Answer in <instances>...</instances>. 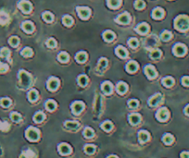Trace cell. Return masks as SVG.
Listing matches in <instances>:
<instances>
[{
  "instance_id": "6da1fadb",
  "label": "cell",
  "mask_w": 189,
  "mask_h": 158,
  "mask_svg": "<svg viewBox=\"0 0 189 158\" xmlns=\"http://www.w3.org/2000/svg\"><path fill=\"white\" fill-rule=\"evenodd\" d=\"M174 26L178 30L185 32L189 29V18L185 15L178 16L174 21Z\"/></svg>"
},
{
  "instance_id": "7a4b0ae2",
  "label": "cell",
  "mask_w": 189,
  "mask_h": 158,
  "mask_svg": "<svg viewBox=\"0 0 189 158\" xmlns=\"http://www.w3.org/2000/svg\"><path fill=\"white\" fill-rule=\"evenodd\" d=\"M19 77H20V82L23 88H27L31 85L32 80H31V76L27 72H25V71H23V70L20 71Z\"/></svg>"
},
{
  "instance_id": "3957f363",
  "label": "cell",
  "mask_w": 189,
  "mask_h": 158,
  "mask_svg": "<svg viewBox=\"0 0 189 158\" xmlns=\"http://www.w3.org/2000/svg\"><path fill=\"white\" fill-rule=\"evenodd\" d=\"M26 137L30 140V141H37L38 138H39V131L38 130L33 128V127H31L29 128L27 130H26Z\"/></svg>"
},
{
  "instance_id": "277c9868",
  "label": "cell",
  "mask_w": 189,
  "mask_h": 158,
  "mask_svg": "<svg viewBox=\"0 0 189 158\" xmlns=\"http://www.w3.org/2000/svg\"><path fill=\"white\" fill-rule=\"evenodd\" d=\"M186 52V47L182 44H175L174 47H173V54L175 55H178V57H181V55H183Z\"/></svg>"
},
{
  "instance_id": "5b68a950",
  "label": "cell",
  "mask_w": 189,
  "mask_h": 158,
  "mask_svg": "<svg viewBox=\"0 0 189 158\" xmlns=\"http://www.w3.org/2000/svg\"><path fill=\"white\" fill-rule=\"evenodd\" d=\"M19 8L22 9L23 13H29L32 10V5L30 2L26 1V0H22L19 3Z\"/></svg>"
},
{
  "instance_id": "8992f818",
  "label": "cell",
  "mask_w": 189,
  "mask_h": 158,
  "mask_svg": "<svg viewBox=\"0 0 189 158\" xmlns=\"http://www.w3.org/2000/svg\"><path fill=\"white\" fill-rule=\"evenodd\" d=\"M77 12L78 15L81 19H86L89 16H90V9L88 8H84V7H81V8H77Z\"/></svg>"
},
{
  "instance_id": "52a82bcc",
  "label": "cell",
  "mask_w": 189,
  "mask_h": 158,
  "mask_svg": "<svg viewBox=\"0 0 189 158\" xmlns=\"http://www.w3.org/2000/svg\"><path fill=\"white\" fill-rule=\"evenodd\" d=\"M156 116L160 121H165L168 119V116H169V112H168L166 108H161L157 112Z\"/></svg>"
},
{
  "instance_id": "ba28073f",
  "label": "cell",
  "mask_w": 189,
  "mask_h": 158,
  "mask_svg": "<svg viewBox=\"0 0 189 158\" xmlns=\"http://www.w3.org/2000/svg\"><path fill=\"white\" fill-rule=\"evenodd\" d=\"M117 21L121 24H127L130 21V15L128 13H122L117 18Z\"/></svg>"
},
{
  "instance_id": "9c48e42d",
  "label": "cell",
  "mask_w": 189,
  "mask_h": 158,
  "mask_svg": "<svg viewBox=\"0 0 189 158\" xmlns=\"http://www.w3.org/2000/svg\"><path fill=\"white\" fill-rule=\"evenodd\" d=\"M145 73L146 75L149 77V79H152V78H155L157 76V72L155 69L152 67V66H146L145 68Z\"/></svg>"
},
{
  "instance_id": "30bf717a",
  "label": "cell",
  "mask_w": 189,
  "mask_h": 158,
  "mask_svg": "<svg viewBox=\"0 0 189 158\" xmlns=\"http://www.w3.org/2000/svg\"><path fill=\"white\" fill-rule=\"evenodd\" d=\"M47 86L48 89L51 91H55L59 87V80L56 78H51L49 79V80L47 81Z\"/></svg>"
},
{
  "instance_id": "8fae6325",
  "label": "cell",
  "mask_w": 189,
  "mask_h": 158,
  "mask_svg": "<svg viewBox=\"0 0 189 158\" xmlns=\"http://www.w3.org/2000/svg\"><path fill=\"white\" fill-rule=\"evenodd\" d=\"M84 104L82 102H75V103L73 105L71 108H73V111L74 114H79L80 112L84 109Z\"/></svg>"
},
{
  "instance_id": "7c38bea8",
  "label": "cell",
  "mask_w": 189,
  "mask_h": 158,
  "mask_svg": "<svg viewBox=\"0 0 189 158\" xmlns=\"http://www.w3.org/2000/svg\"><path fill=\"white\" fill-rule=\"evenodd\" d=\"M161 100H162L161 94H155L154 96H152V97L150 98V100H149V105H152V106H155V105H157L158 104H159Z\"/></svg>"
},
{
  "instance_id": "4fadbf2b",
  "label": "cell",
  "mask_w": 189,
  "mask_h": 158,
  "mask_svg": "<svg viewBox=\"0 0 189 158\" xmlns=\"http://www.w3.org/2000/svg\"><path fill=\"white\" fill-rule=\"evenodd\" d=\"M59 151L61 155H69L70 152V147L66 143H61L59 146Z\"/></svg>"
},
{
  "instance_id": "5bb4252c",
  "label": "cell",
  "mask_w": 189,
  "mask_h": 158,
  "mask_svg": "<svg viewBox=\"0 0 189 158\" xmlns=\"http://www.w3.org/2000/svg\"><path fill=\"white\" fill-rule=\"evenodd\" d=\"M163 15H164V11H163V9H161L160 8H157L153 10L152 12V17L156 19H160L163 17Z\"/></svg>"
},
{
  "instance_id": "9a60e30c",
  "label": "cell",
  "mask_w": 189,
  "mask_h": 158,
  "mask_svg": "<svg viewBox=\"0 0 189 158\" xmlns=\"http://www.w3.org/2000/svg\"><path fill=\"white\" fill-rule=\"evenodd\" d=\"M137 69H138V65H137V63L135 62V61H130V62L127 64V66H126L127 71H129V72H131V73L136 71Z\"/></svg>"
},
{
  "instance_id": "2e32d148",
  "label": "cell",
  "mask_w": 189,
  "mask_h": 158,
  "mask_svg": "<svg viewBox=\"0 0 189 158\" xmlns=\"http://www.w3.org/2000/svg\"><path fill=\"white\" fill-rule=\"evenodd\" d=\"M22 27V29L25 30V32L28 33H32L33 30V29H34L33 24L31 22V21H25V22H23Z\"/></svg>"
},
{
  "instance_id": "e0dca14e",
  "label": "cell",
  "mask_w": 189,
  "mask_h": 158,
  "mask_svg": "<svg viewBox=\"0 0 189 158\" xmlns=\"http://www.w3.org/2000/svg\"><path fill=\"white\" fill-rule=\"evenodd\" d=\"M116 54L118 55L120 58H125L127 57V55H128L126 49L123 48L122 46H118V47L116 48Z\"/></svg>"
},
{
  "instance_id": "ac0fdd59",
  "label": "cell",
  "mask_w": 189,
  "mask_h": 158,
  "mask_svg": "<svg viewBox=\"0 0 189 158\" xmlns=\"http://www.w3.org/2000/svg\"><path fill=\"white\" fill-rule=\"evenodd\" d=\"M136 30H137V33H139L141 34H145L146 33L147 30H149V25L146 23H141L137 26Z\"/></svg>"
},
{
  "instance_id": "d6986e66",
  "label": "cell",
  "mask_w": 189,
  "mask_h": 158,
  "mask_svg": "<svg viewBox=\"0 0 189 158\" xmlns=\"http://www.w3.org/2000/svg\"><path fill=\"white\" fill-rule=\"evenodd\" d=\"M103 37L107 42H111V41L114 39L115 34L112 33L111 30H106V32L103 33Z\"/></svg>"
},
{
  "instance_id": "ffe728a7",
  "label": "cell",
  "mask_w": 189,
  "mask_h": 158,
  "mask_svg": "<svg viewBox=\"0 0 189 158\" xmlns=\"http://www.w3.org/2000/svg\"><path fill=\"white\" fill-rule=\"evenodd\" d=\"M129 121L131 124L136 125L140 121V116H138L137 114H132L129 116Z\"/></svg>"
},
{
  "instance_id": "44dd1931",
  "label": "cell",
  "mask_w": 189,
  "mask_h": 158,
  "mask_svg": "<svg viewBox=\"0 0 189 158\" xmlns=\"http://www.w3.org/2000/svg\"><path fill=\"white\" fill-rule=\"evenodd\" d=\"M102 90H103V91H104L105 94H110L111 91H112V85H111V83L108 82V81L104 82L103 85H102Z\"/></svg>"
},
{
  "instance_id": "7402d4cb",
  "label": "cell",
  "mask_w": 189,
  "mask_h": 158,
  "mask_svg": "<svg viewBox=\"0 0 189 158\" xmlns=\"http://www.w3.org/2000/svg\"><path fill=\"white\" fill-rule=\"evenodd\" d=\"M138 137H139V141H140L141 142H145V141H146L147 140H149V133H147L146 131L142 130V131L139 132Z\"/></svg>"
},
{
  "instance_id": "603a6c76",
  "label": "cell",
  "mask_w": 189,
  "mask_h": 158,
  "mask_svg": "<svg viewBox=\"0 0 189 158\" xmlns=\"http://www.w3.org/2000/svg\"><path fill=\"white\" fill-rule=\"evenodd\" d=\"M117 91L119 94H124L127 91V85L124 82H119L117 85Z\"/></svg>"
},
{
  "instance_id": "cb8c5ba5",
  "label": "cell",
  "mask_w": 189,
  "mask_h": 158,
  "mask_svg": "<svg viewBox=\"0 0 189 158\" xmlns=\"http://www.w3.org/2000/svg\"><path fill=\"white\" fill-rule=\"evenodd\" d=\"M86 58H87V55H86V54L84 52H80L76 55V60H77L79 63L84 62V61L86 60Z\"/></svg>"
},
{
  "instance_id": "d4e9b609",
  "label": "cell",
  "mask_w": 189,
  "mask_h": 158,
  "mask_svg": "<svg viewBox=\"0 0 189 158\" xmlns=\"http://www.w3.org/2000/svg\"><path fill=\"white\" fill-rule=\"evenodd\" d=\"M121 0H108V5L111 8H117L121 5Z\"/></svg>"
},
{
  "instance_id": "484cf974",
  "label": "cell",
  "mask_w": 189,
  "mask_h": 158,
  "mask_svg": "<svg viewBox=\"0 0 189 158\" xmlns=\"http://www.w3.org/2000/svg\"><path fill=\"white\" fill-rule=\"evenodd\" d=\"M173 79L172 77H166L162 80V84L166 86V87H171L172 85H173Z\"/></svg>"
},
{
  "instance_id": "4316f807",
  "label": "cell",
  "mask_w": 189,
  "mask_h": 158,
  "mask_svg": "<svg viewBox=\"0 0 189 158\" xmlns=\"http://www.w3.org/2000/svg\"><path fill=\"white\" fill-rule=\"evenodd\" d=\"M38 97V93L35 90H32V91H30V93L28 94V98L31 102H34L35 100L37 99Z\"/></svg>"
},
{
  "instance_id": "83f0119b",
  "label": "cell",
  "mask_w": 189,
  "mask_h": 158,
  "mask_svg": "<svg viewBox=\"0 0 189 158\" xmlns=\"http://www.w3.org/2000/svg\"><path fill=\"white\" fill-rule=\"evenodd\" d=\"M45 107L49 111H53L56 108V103L53 100H48L45 104Z\"/></svg>"
},
{
  "instance_id": "f1b7e54d",
  "label": "cell",
  "mask_w": 189,
  "mask_h": 158,
  "mask_svg": "<svg viewBox=\"0 0 189 158\" xmlns=\"http://www.w3.org/2000/svg\"><path fill=\"white\" fill-rule=\"evenodd\" d=\"M87 77H86L85 75H81L78 77V82L81 86H85L86 83H87Z\"/></svg>"
},
{
  "instance_id": "f546056e",
  "label": "cell",
  "mask_w": 189,
  "mask_h": 158,
  "mask_svg": "<svg viewBox=\"0 0 189 158\" xmlns=\"http://www.w3.org/2000/svg\"><path fill=\"white\" fill-rule=\"evenodd\" d=\"M44 119H45V115L42 113V112H38V113H36L33 116V120L35 122H38V123L41 121H43Z\"/></svg>"
},
{
  "instance_id": "4dcf8cb0",
  "label": "cell",
  "mask_w": 189,
  "mask_h": 158,
  "mask_svg": "<svg viewBox=\"0 0 189 158\" xmlns=\"http://www.w3.org/2000/svg\"><path fill=\"white\" fill-rule=\"evenodd\" d=\"M62 21H63V23L66 25V26H70L71 24H73V18L71 17H70V16H64L63 17V19H62Z\"/></svg>"
},
{
  "instance_id": "1f68e13d",
  "label": "cell",
  "mask_w": 189,
  "mask_h": 158,
  "mask_svg": "<svg viewBox=\"0 0 189 158\" xmlns=\"http://www.w3.org/2000/svg\"><path fill=\"white\" fill-rule=\"evenodd\" d=\"M163 141H164V143L166 144H171L172 142L173 141V137L171 135V134H165L163 136Z\"/></svg>"
},
{
  "instance_id": "d6a6232c",
  "label": "cell",
  "mask_w": 189,
  "mask_h": 158,
  "mask_svg": "<svg viewBox=\"0 0 189 158\" xmlns=\"http://www.w3.org/2000/svg\"><path fill=\"white\" fill-rule=\"evenodd\" d=\"M58 58H59V61H61V62H67V61L69 60V55H68L67 53L62 52V53H60L59 55Z\"/></svg>"
},
{
  "instance_id": "836d02e7",
  "label": "cell",
  "mask_w": 189,
  "mask_h": 158,
  "mask_svg": "<svg viewBox=\"0 0 189 158\" xmlns=\"http://www.w3.org/2000/svg\"><path fill=\"white\" fill-rule=\"evenodd\" d=\"M78 122L76 121H67L65 123V126L69 129H76L78 127Z\"/></svg>"
},
{
  "instance_id": "e575fe53",
  "label": "cell",
  "mask_w": 189,
  "mask_h": 158,
  "mask_svg": "<svg viewBox=\"0 0 189 158\" xmlns=\"http://www.w3.org/2000/svg\"><path fill=\"white\" fill-rule=\"evenodd\" d=\"M32 55H33L32 49L29 48V47H25V48L22 51V55H23V57H25V58L31 57Z\"/></svg>"
},
{
  "instance_id": "d590c367",
  "label": "cell",
  "mask_w": 189,
  "mask_h": 158,
  "mask_svg": "<svg viewBox=\"0 0 189 158\" xmlns=\"http://www.w3.org/2000/svg\"><path fill=\"white\" fill-rule=\"evenodd\" d=\"M43 19L45 20L47 22H51L53 20V15L50 12H45L43 14Z\"/></svg>"
},
{
  "instance_id": "8d00e7d4",
  "label": "cell",
  "mask_w": 189,
  "mask_h": 158,
  "mask_svg": "<svg viewBox=\"0 0 189 158\" xmlns=\"http://www.w3.org/2000/svg\"><path fill=\"white\" fill-rule=\"evenodd\" d=\"M8 20V16L7 13L5 12H0V23L5 24Z\"/></svg>"
},
{
  "instance_id": "74e56055",
  "label": "cell",
  "mask_w": 189,
  "mask_h": 158,
  "mask_svg": "<svg viewBox=\"0 0 189 158\" xmlns=\"http://www.w3.org/2000/svg\"><path fill=\"white\" fill-rule=\"evenodd\" d=\"M172 37V33L170 32H168V30H164L162 33H161V39L163 41H168L170 40Z\"/></svg>"
},
{
  "instance_id": "f35d334b",
  "label": "cell",
  "mask_w": 189,
  "mask_h": 158,
  "mask_svg": "<svg viewBox=\"0 0 189 158\" xmlns=\"http://www.w3.org/2000/svg\"><path fill=\"white\" fill-rule=\"evenodd\" d=\"M84 135L86 137V138H91V137L94 136V131L90 128H86L84 131Z\"/></svg>"
},
{
  "instance_id": "ab89813d",
  "label": "cell",
  "mask_w": 189,
  "mask_h": 158,
  "mask_svg": "<svg viewBox=\"0 0 189 158\" xmlns=\"http://www.w3.org/2000/svg\"><path fill=\"white\" fill-rule=\"evenodd\" d=\"M102 129H103L104 130H106V131L111 130V129H112V124H111V122H109V121L104 122L103 125H102Z\"/></svg>"
},
{
  "instance_id": "60d3db41",
  "label": "cell",
  "mask_w": 189,
  "mask_h": 158,
  "mask_svg": "<svg viewBox=\"0 0 189 158\" xmlns=\"http://www.w3.org/2000/svg\"><path fill=\"white\" fill-rule=\"evenodd\" d=\"M8 43L10 44V45H11V46L15 47V46H17V45L19 44V39L16 36H13V37H11V38L9 39Z\"/></svg>"
},
{
  "instance_id": "b9f144b4",
  "label": "cell",
  "mask_w": 189,
  "mask_h": 158,
  "mask_svg": "<svg viewBox=\"0 0 189 158\" xmlns=\"http://www.w3.org/2000/svg\"><path fill=\"white\" fill-rule=\"evenodd\" d=\"M135 7L136 9H142L145 7V3L143 0H136V1L135 2Z\"/></svg>"
},
{
  "instance_id": "7bdbcfd3",
  "label": "cell",
  "mask_w": 189,
  "mask_h": 158,
  "mask_svg": "<svg viewBox=\"0 0 189 158\" xmlns=\"http://www.w3.org/2000/svg\"><path fill=\"white\" fill-rule=\"evenodd\" d=\"M160 50H153L152 52L150 53V57L153 58V59H157V58H159L160 57Z\"/></svg>"
},
{
  "instance_id": "ee69618b",
  "label": "cell",
  "mask_w": 189,
  "mask_h": 158,
  "mask_svg": "<svg viewBox=\"0 0 189 158\" xmlns=\"http://www.w3.org/2000/svg\"><path fill=\"white\" fill-rule=\"evenodd\" d=\"M0 104H1V105L4 106V107H8L10 104H11V102H10L8 98H2L1 101H0Z\"/></svg>"
},
{
  "instance_id": "f6af8a7d",
  "label": "cell",
  "mask_w": 189,
  "mask_h": 158,
  "mask_svg": "<svg viewBox=\"0 0 189 158\" xmlns=\"http://www.w3.org/2000/svg\"><path fill=\"white\" fill-rule=\"evenodd\" d=\"M96 148H95V146L94 145H86L84 147V151L85 152H87V154L91 155V154H93V152H95Z\"/></svg>"
},
{
  "instance_id": "bcb514c9",
  "label": "cell",
  "mask_w": 189,
  "mask_h": 158,
  "mask_svg": "<svg viewBox=\"0 0 189 158\" xmlns=\"http://www.w3.org/2000/svg\"><path fill=\"white\" fill-rule=\"evenodd\" d=\"M9 50L6 47H4L1 49V57L4 58H8L9 57Z\"/></svg>"
},
{
  "instance_id": "7dc6e473",
  "label": "cell",
  "mask_w": 189,
  "mask_h": 158,
  "mask_svg": "<svg viewBox=\"0 0 189 158\" xmlns=\"http://www.w3.org/2000/svg\"><path fill=\"white\" fill-rule=\"evenodd\" d=\"M129 45L131 47H133V48H135V47H136L137 45H138V41H137L135 38H131L130 40H129Z\"/></svg>"
},
{
  "instance_id": "c3c4849f",
  "label": "cell",
  "mask_w": 189,
  "mask_h": 158,
  "mask_svg": "<svg viewBox=\"0 0 189 158\" xmlns=\"http://www.w3.org/2000/svg\"><path fill=\"white\" fill-rule=\"evenodd\" d=\"M56 44H57V43H56V41H55L53 38H50V39H48V40L47 41V45L48 47H50V48L55 47Z\"/></svg>"
},
{
  "instance_id": "681fc988",
  "label": "cell",
  "mask_w": 189,
  "mask_h": 158,
  "mask_svg": "<svg viewBox=\"0 0 189 158\" xmlns=\"http://www.w3.org/2000/svg\"><path fill=\"white\" fill-rule=\"evenodd\" d=\"M11 119L13 120V121H15V122H18V121H20V115H19L18 113H16V112H13V113L11 114Z\"/></svg>"
},
{
  "instance_id": "f907efd6",
  "label": "cell",
  "mask_w": 189,
  "mask_h": 158,
  "mask_svg": "<svg viewBox=\"0 0 189 158\" xmlns=\"http://www.w3.org/2000/svg\"><path fill=\"white\" fill-rule=\"evenodd\" d=\"M128 105H129L130 107H132V108H135L136 106L138 105V102H137L136 100H130V101L128 102Z\"/></svg>"
},
{
  "instance_id": "816d5d0a",
  "label": "cell",
  "mask_w": 189,
  "mask_h": 158,
  "mask_svg": "<svg viewBox=\"0 0 189 158\" xmlns=\"http://www.w3.org/2000/svg\"><path fill=\"white\" fill-rule=\"evenodd\" d=\"M8 70V66L6 64H2L0 62V73H4Z\"/></svg>"
},
{
  "instance_id": "f5cc1de1",
  "label": "cell",
  "mask_w": 189,
  "mask_h": 158,
  "mask_svg": "<svg viewBox=\"0 0 189 158\" xmlns=\"http://www.w3.org/2000/svg\"><path fill=\"white\" fill-rule=\"evenodd\" d=\"M99 65H100L101 68H105V67H107V65H108V61H107V59H105V58H101L99 60Z\"/></svg>"
},
{
  "instance_id": "db71d44e",
  "label": "cell",
  "mask_w": 189,
  "mask_h": 158,
  "mask_svg": "<svg viewBox=\"0 0 189 158\" xmlns=\"http://www.w3.org/2000/svg\"><path fill=\"white\" fill-rule=\"evenodd\" d=\"M182 84L185 86H189V77H183L182 79Z\"/></svg>"
},
{
  "instance_id": "11a10c76",
  "label": "cell",
  "mask_w": 189,
  "mask_h": 158,
  "mask_svg": "<svg viewBox=\"0 0 189 158\" xmlns=\"http://www.w3.org/2000/svg\"><path fill=\"white\" fill-rule=\"evenodd\" d=\"M8 128H9V125L7 123V122H5V123H3V124H1V129L3 130H8Z\"/></svg>"
},
{
  "instance_id": "9f6ffc18",
  "label": "cell",
  "mask_w": 189,
  "mask_h": 158,
  "mask_svg": "<svg viewBox=\"0 0 189 158\" xmlns=\"http://www.w3.org/2000/svg\"><path fill=\"white\" fill-rule=\"evenodd\" d=\"M181 158H189V152H183L181 154Z\"/></svg>"
},
{
  "instance_id": "6f0895ef",
  "label": "cell",
  "mask_w": 189,
  "mask_h": 158,
  "mask_svg": "<svg viewBox=\"0 0 189 158\" xmlns=\"http://www.w3.org/2000/svg\"><path fill=\"white\" fill-rule=\"evenodd\" d=\"M185 113H186V115L189 116V105H187L186 107V109H185Z\"/></svg>"
},
{
  "instance_id": "680465c9",
  "label": "cell",
  "mask_w": 189,
  "mask_h": 158,
  "mask_svg": "<svg viewBox=\"0 0 189 158\" xmlns=\"http://www.w3.org/2000/svg\"><path fill=\"white\" fill-rule=\"evenodd\" d=\"M20 158H27V156L25 155V154H22V155H20Z\"/></svg>"
},
{
  "instance_id": "91938a15",
  "label": "cell",
  "mask_w": 189,
  "mask_h": 158,
  "mask_svg": "<svg viewBox=\"0 0 189 158\" xmlns=\"http://www.w3.org/2000/svg\"><path fill=\"white\" fill-rule=\"evenodd\" d=\"M108 158H118V157L115 156V155H110V156H109Z\"/></svg>"
},
{
  "instance_id": "94428289",
  "label": "cell",
  "mask_w": 189,
  "mask_h": 158,
  "mask_svg": "<svg viewBox=\"0 0 189 158\" xmlns=\"http://www.w3.org/2000/svg\"><path fill=\"white\" fill-rule=\"evenodd\" d=\"M1 124H2V123H1V122H0V128H1Z\"/></svg>"
}]
</instances>
